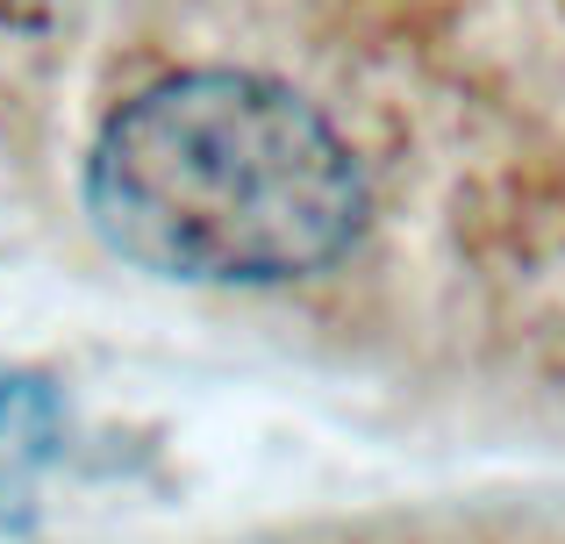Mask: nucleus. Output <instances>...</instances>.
Masks as SVG:
<instances>
[{
    "mask_svg": "<svg viewBox=\"0 0 565 544\" xmlns=\"http://www.w3.org/2000/svg\"><path fill=\"white\" fill-rule=\"evenodd\" d=\"M86 215L115 258L180 287H294L359 252L373 186L287 79L186 65L100 122Z\"/></svg>",
    "mask_w": 565,
    "mask_h": 544,
    "instance_id": "f257e3e1",
    "label": "nucleus"
},
{
    "mask_svg": "<svg viewBox=\"0 0 565 544\" xmlns=\"http://www.w3.org/2000/svg\"><path fill=\"white\" fill-rule=\"evenodd\" d=\"M65 451V402L43 373H8L0 380V537L22 531L36 509L43 466Z\"/></svg>",
    "mask_w": 565,
    "mask_h": 544,
    "instance_id": "f03ea898",
    "label": "nucleus"
},
{
    "mask_svg": "<svg viewBox=\"0 0 565 544\" xmlns=\"http://www.w3.org/2000/svg\"><path fill=\"white\" fill-rule=\"evenodd\" d=\"M100 0H0V22L22 29V36H51V29H72L79 14H94Z\"/></svg>",
    "mask_w": 565,
    "mask_h": 544,
    "instance_id": "7ed1b4c3",
    "label": "nucleus"
}]
</instances>
